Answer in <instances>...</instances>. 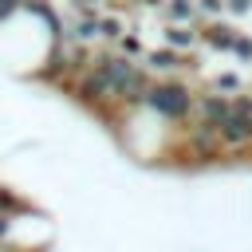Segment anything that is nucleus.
<instances>
[{"instance_id": "obj_1", "label": "nucleus", "mask_w": 252, "mask_h": 252, "mask_svg": "<svg viewBox=\"0 0 252 252\" xmlns=\"http://www.w3.org/2000/svg\"><path fill=\"white\" fill-rule=\"evenodd\" d=\"M193 102H197V83L193 79H150L142 91V110L154 114L165 126H185L193 118Z\"/></svg>"}, {"instance_id": "obj_2", "label": "nucleus", "mask_w": 252, "mask_h": 252, "mask_svg": "<svg viewBox=\"0 0 252 252\" xmlns=\"http://www.w3.org/2000/svg\"><path fill=\"white\" fill-rule=\"evenodd\" d=\"M197 32H201V51H220V55H228V51H232V39H236L240 28H236L232 20L220 16V20H205Z\"/></svg>"}, {"instance_id": "obj_3", "label": "nucleus", "mask_w": 252, "mask_h": 252, "mask_svg": "<svg viewBox=\"0 0 252 252\" xmlns=\"http://www.w3.org/2000/svg\"><path fill=\"white\" fill-rule=\"evenodd\" d=\"M161 47L177 55H201V32L193 24H161Z\"/></svg>"}, {"instance_id": "obj_4", "label": "nucleus", "mask_w": 252, "mask_h": 252, "mask_svg": "<svg viewBox=\"0 0 252 252\" xmlns=\"http://www.w3.org/2000/svg\"><path fill=\"white\" fill-rule=\"evenodd\" d=\"M24 205H32L16 185H8V181H0V217H12V213H20Z\"/></svg>"}, {"instance_id": "obj_5", "label": "nucleus", "mask_w": 252, "mask_h": 252, "mask_svg": "<svg viewBox=\"0 0 252 252\" xmlns=\"http://www.w3.org/2000/svg\"><path fill=\"white\" fill-rule=\"evenodd\" d=\"M236 63H244V67H252V32H236V39H232V51H228Z\"/></svg>"}, {"instance_id": "obj_6", "label": "nucleus", "mask_w": 252, "mask_h": 252, "mask_svg": "<svg viewBox=\"0 0 252 252\" xmlns=\"http://www.w3.org/2000/svg\"><path fill=\"white\" fill-rule=\"evenodd\" d=\"M224 4V20H244L252 16V0H220Z\"/></svg>"}]
</instances>
